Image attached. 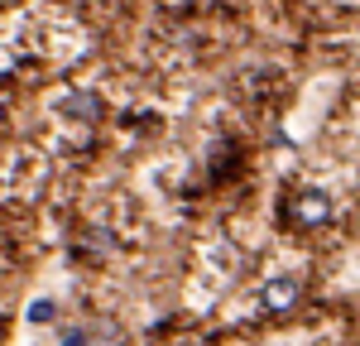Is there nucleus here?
I'll return each instance as SVG.
<instances>
[{"label": "nucleus", "instance_id": "nucleus-6", "mask_svg": "<svg viewBox=\"0 0 360 346\" xmlns=\"http://www.w3.org/2000/svg\"><path fill=\"white\" fill-rule=\"evenodd\" d=\"M0 332H5V317H0Z\"/></svg>", "mask_w": 360, "mask_h": 346}, {"label": "nucleus", "instance_id": "nucleus-4", "mask_svg": "<svg viewBox=\"0 0 360 346\" xmlns=\"http://www.w3.org/2000/svg\"><path fill=\"white\" fill-rule=\"evenodd\" d=\"M53 317H58L53 298H34V303H29V322H53Z\"/></svg>", "mask_w": 360, "mask_h": 346}, {"label": "nucleus", "instance_id": "nucleus-1", "mask_svg": "<svg viewBox=\"0 0 360 346\" xmlns=\"http://www.w3.org/2000/svg\"><path fill=\"white\" fill-rule=\"evenodd\" d=\"M293 222H298V226H307V231L327 226V222H332V198H327L322 188L298 193V198H293Z\"/></svg>", "mask_w": 360, "mask_h": 346}, {"label": "nucleus", "instance_id": "nucleus-2", "mask_svg": "<svg viewBox=\"0 0 360 346\" xmlns=\"http://www.w3.org/2000/svg\"><path fill=\"white\" fill-rule=\"evenodd\" d=\"M259 298H264V308H269V313H283V308H293V303H298V279H293V274H274V279H264Z\"/></svg>", "mask_w": 360, "mask_h": 346}, {"label": "nucleus", "instance_id": "nucleus-5", "mask_svg": "<svg viewBox=\"0 0 360 346\" xmlns=\"http://www.w3.org/2000/svg\"><path fill=\"white\" fill-rule=\"evenodd\" d=\"M58 346H91V332H86V327H72V332H63Z\"/></svg>", "mask_w": 360, "mask_h": 346}, {"label": "nucleus", "instance_id": "nucleus-3", "mask_svg": "<svg viewBox=\"0 0 360 346\" xmlns=\"http://www.w3.org/2000/svg\"><path fill=\"white\" fill-rule=\"evenodd\" d=\"M63 115L68 120H82V125H96L106 115V106H101L96 91H72V96H63Z\"/></svg>", "mask_w": 360, "mask_h": 346}]
</instances>
